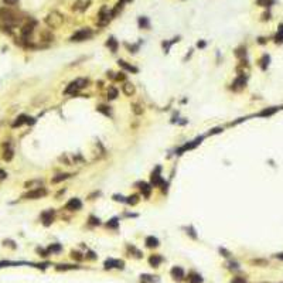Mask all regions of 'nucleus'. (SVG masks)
Wrapping results in <instances>:
<instances>
[{
	"instance_id": "obj_36",
	"label": "nucleus",
	"mask_w": 283,
	"mask_h": 283,
	"mask_svg": "<svg viewBox=\"0 0 283 283\" xmlns=\"http://www.w3.org/2000/svg\"><path fill=\"white\" fill-rule=\"evenodd\" d=\"M89 219H91V224H93V225H96V224H98V225H99V219H98V218H95V217H91Z\"/></svg>"
},
{
	"instance_id": "obj_1",
	"label": "nucleus",
	"mask_w": 283,
	"mask_h": 283,
	"mask_svg": "<svg viewBox=\"0 0 283 283\" xmlns=\"http://www.w3.org/2000/svg\"><path fill=\"white\" fill-rule=\"evenodd\" d=\"M46 21H47V24H48L50 27L55 28V27H60L61 24H62L64 19H62V16H61V14H58V13H55V11H54V13H50L48 16H47Z\"/></svg>"
},
{
	"instance_id": "obj_12",
	"label": "nucleus",
	"mask_w": 283,
	"mask_h": 283,
	"mask_svg": "<svg viewBox=\"0 0 283 283\" xmlns=\"http://www.w3.org/2000/svg\"><path fill=\"white\" fill-rule=\"evenodd\" d=\"M146 245L149 248H156V246H159V239L154 237H147L146 238Z\"/></svg>"
},
{
	"instance_id": "obj_39",
	"label": "nucleus",
	"mask_w": 283,
	"mask_h": 283,
	"mask_svg": "<svg viewBox=\"0 0 283 283\" xmlns=\"http://www.w3.org/2000/svg\"><path fill=\"white\" fill-rule=\"evenodd\" d=\"M276 258H278V259H282V260H283V253H278V255H276Z\"/></svg>"
},
{
	"instance_id": "obj_2",
	"label": "nucleus",
	"mask_w": 283,
	"mask_h": 283,
	"mask_svg": "<svg viewBox=\"0 0 283 283\" xmlns=\"http://www.w3.org/2000/svg\"><path fill=\"white\" fill-rule=\"evenodd\" d=\"M86 84H88V81H86V79H84V78L75 79L74 82H71V84L68 85V88L65 89V93H74V92H77L78 89L84 88Z\"/></svg>"
},
{
	"instance_id": "obj_21",
	"label": "nucleus",
	"mask_w": 283,
	"mask_h": 283,
	"mask_svg": "<svg viewBox=\"0 0 283 283\" xmlns=\"http://www.w3.org/2000/svg\"><path fill=\"white\" fill-rule=\"evenodd\" d=\"M78 266H72V265H58L57 269L58 270H68V269H77Z\"/></svg>"
},
{
	"instance_id": "obj_33",
	"label": "nucleus",
	"mask_w": 283,
	"mask_h": 283,
	"mask_svg": "<svg viewBox=\"0 0 283 283\" xmlns=\"http://www.w3.org/2000/svg\"><path fill=\"white\" fill-rule=\"evenodd\" d=\"M71 255H72V258H74V259H78V260L82 259V256H81V253H79V252H72Z\"/></svg>"
},
{
	"instance_id": "obj_16",
	"label": "nucleus",
	"mask_w": 283,
	"mask_h": 283,
	"mask_svg": "<svg viewBox=\"0 0 283 283\" xmlns=\"http://www.w3.org/2000/svg\"><path fill=\"white\" fill-rule=\"evenodd\" d=\"M106 46L112 50V52H116V50H118V42L115 41V38H109V41L106 42Z\"/></svg>"
},
{
	"instance_id": "obj_6",
	"label": "nucleus",
	"mask_w": 283,
	"mask_h": 283,
	"mask_svg": "<svg viewBox=\"0 0 283 283\" xmlns=\"http://www.w3.org/2000/svg\"><path fill=\"white\" fill-rule=\"evenodd\" d=\"M123 260H118V259H108L105 262V268L106 269H112V268H119V269H123Z\"/></svg>"
},
{
	"instance_id": "obj_15",
	"label": "nucleus",
	"mask_w": 283,
	"mask_h": 283,
	"mask_svg": "<svg viewBox=\"0 0 283 283\" xmlns=\"http://www.w3.org/2000/svg\"><path fill=\"white\" fill-rule=\"evenodd\" d=\"M68 177H71V174H68V173H65V174H58V176H55V177H52V183H60V181H62V180H67Z\"/></svg>"
},
{
	"instance_id": "obj_19",
	"label": "nucleus",
	"mask_w": 283,
	"mask_h": 283,
	"mask_svg": "<svg viewBox=\"0 0 283 283\" xmlns=\"http://www.w3.org/2000/svg\"><path fill=\"white\" fill-rule=\"evenodd\" d=\"M203 282V279H201V276L197 273H193L190 278V283H201Z\"/></svg>"
},
{
	"instance_id": "obj_8",
	"label": "nucleus",
	"mask_w": 283,
	"mask_h": 283,
	"mask_svg": "<svg viewBox=\"0 0 283 283\" xmlns=\"http://www.w3.org/2000/svg\"><path fill=\"white\" fill-rule=\"evenodd\" d=\"M122 91H123V93H125V95L132 96V95L135 93V85L130 84V82H125V84L122 85Z\"/></svg>"
},
{
	"instance_id": "obj_30",
	"label": "nucleus",
	"mask_w": 283,
	"mask_h": 283,
	"mask_svg": "<svg viewBox=\"0 0 283 283\" xmlns=\"http://www.w3.org/2000/svg\"><path fill=\"white\" fill-rule=\"evenodd\" d=\"M119 222H118V218H112L109 222H108V227L109 228H118Z\"/></svg>"
},
{
	"instance_id": "obj_13",
	"label": "nucleus",
	"mask_w": 283,
	"mask_h": 283,
	"mask_svg": "<svg viewBox=\"0 0 283 283\" xmlns=\"http://www.w3.org/2000/svg\"><path fill=\"white\" fill-rule=\"evenodd\" d=\"M119 65H121L122 68H125L126 71H130V72H137V68H136V67H133V65H129V64H126L125 61H122V60H119Z\"/></svg>"
},
{
	"instance_id": "obj_32",
	"label": "nucleus",
	"mask_w": 283,
	"mask_h": 283,
	"mask_svg": "<svg viewBox=\"0 0 283 283\" xmlns=\"http://www.w3.org/2000/svg\"><path fill=\"white\" fill-rule=\"evenodd\" d=\"M133 112H135L136 115H140V113H143V109H140V106L139 105H133Z\"/></svg>"
},
{
	"instance_id": "obj_9",
	"label": "nucleus",
	"mask_w": 283,
	"mask_h": 283,
	"mask_svg": "<svg viewBox=\"0 0 283 283\" xmlns=\"http://www.w3.org/2000/svg\"><path fill=\"white\" fill-rule=\"evenodd\" d=\"M41 218H42V221H44V225H50V224H51V221L54 219V211H52V209H50V211L42 212Z\"/></svg>"
},
{
	"instance_id": "obj_26",
	"label": "nucleus",
	"mask_w": 283,
	"mask_h": 283,
	"mask_svg": "<svg viewBox=\"0 0 283 283\" xmlns=\"http://www.w3.org/2000/svg\"><path fill=\"white\" fill-rule=\"evenodd\" d=\"M129 204H132V205H135V204H137L139 203V198H137V195H130V197H127V200H126Z\"/></svg>"
},
{
	"instance_id": "obj_3",
	"label": "nucleus",
	"mask_w": 283,
	"mask_h": 283,
	"mask_svg": "<svg viewBox=\"0 0 283 283\" xmlns=\"http://www.w3.org/2000/svg\"><path fill=\"white\" fill-rule=\"evenodd\" d=\"M89 37H92V31L89 28H82V30H78L71 37V41H84V40H86Z\"/></svg>"
},
{
	"instance_id": "obj_20",
	"label": "nucleus",
	"mask_w": 283,
	"mask_h": 283,
	"mask_svg": "<svg viewBox=\"0 0 283 283\" xmlns=\"http://www.w3.org/2000/svg\"><path fill=\"white\" fill-rule=\"evenodd\" d=\"M60 251H61V245H58V244H52V245L48 248V252H50V253H51V252L52 253H57V252H60Z\"/></svg>"
},
{
	"instance_id": "obj_10",
	"label": "nucleus",
	"mask_w": 283,
	"mask_h": 283,
	"mask_svg": "<svg viewBox=\"0 0 283 283\" xmlns=\"http://www.w3.org/2000/svg\"><path fill=\"white\" fill-rule=\"evenodd\" d=\"M162 262H163V258L160 255H152L150 258H149V263L152 265L153 268H157Z\"/></svg>"
},
{
	"instance_id": "obj_24",
	"label": "nucleus",
	"mask_w": 283,
	"mask_h": 283,
	"mask_svg": "<svg viewBox=\"0 0 283 283\" xmlns=\"http://www.w3.org/2000/svg\"><path fill=\"white\" fill-rule=\"evenodd\" d=\"M154 282L153 276H150V275H142V283H152Z\"/></svg>"
},
{
	"instance_id": "obj_14",
	"label": "nucleus",
	"mask_w": 283,
	"mask_h": 283,
	"mask_svg": "<svg viewBox=\"0 0 283 283\" xmlns=\"http://www.w3.org/2000/svg\"><path fill=\"white\" fill-rule=\"evenodd\" d=\"M137 186H140L139 188L142 190V193H143L146 197H149V195H150V187H149V184H146V183H139Z\"/></svg>"
},
{
	"instance_id": "obj_27",
	"label": "nucleus",
	"mask_w": 283,
	"mask_h": 283,
	"mask_svg": "<svg viewBox=\"0 0 283 283\" xmlns=\"http://www.w3.org/2000/svg\"><path fill=\"white\" fill-rule=\"evenodd\" d=\"M272 3H273V0H258V5L263 6V7H269V6H272Z\"/></svg>"
},
{
	"instance_id": "obj_34",
	"label": "nucleus",
	"mask_w": 283,
	"mask_h": 283,
	"mask_svg": "<svg viewBox=\"0 0 283 283\" xmlns=\"http://www.w3.org/2000/svg\"><path fill=\"white\" fill-rule=\"evenodd\" d=\"M246 54V51H244V48H239V50H237V55L238 57H244Z\"/></svg>"
},
{
	"instance_id": "obj_25",
	"label": "nucleus",
	"mask_w": 283,
	"mask_h": 283,
	"mask_svg": "<svg viewBox=\"0 0 283 283\" xmlns=\"http://www.w3.org/2000/svg\"><path fill=\"white\" fill-rule=\"evenodd\" d=\"M11 157H13V150H11V149H7L5 152V154H3V159L9 162V160H11Z\"/></svg>"
},
{
	"instance_id": "obj_37",
	"label": "nucleus",
	"mask_w": 283,
	"mask_h": 283,
	"mask_svg": "<svg viewBox=\"0 0 283 283\" xmlns=\"http://www.w3.org/2000/svg\"><path fill=\"white\" fill-rule=\"evenodd\" d=\"M5 3H7V5H16L17 0H5Z\"/></svg>"
},
{
	"instance_id": "obj_28",
	"label": "nucleus",
	"mask_w": 283,
	"mask_h": 283,
	"mask_svg": "<svg viewBox=\"0 0 283 283\" xmlns=\"http://www.w3.org/2000/svg\"><path fill=\"white\" fill-rule=\"evenodd\" d=\"M260 62H262V68L266 70V67H268V64H269V55H263V58L260 60Z\"/></svg>"
},
{
	"instance_id": "obj_22",
	"label": "nucleus",
	"mask_w": 283,
	"mask_h": 283,
	"mask_svg": "<svg viewBox=\"0 0 283 283\" xmlns=\"http://www.w3.org/2000/svg\"><path fill=\"white\" fill-rule=\"evenodd\" d=\"M116 96H118V91H116L115 88H109V91H108V98H109V99H116Z\"/></svg>"
},
{
	"instance_id": "obj_31",
	"label": "nucleus",
	"mask_w": 283,
	"mask_h": 283,
	"mask_svg": "<svg viewBox=\"0 0 283 283\" xmlns=\"http://www.w3.org/2000/svg\"><path fill=\"white\" fill-rule=\"evenodd\" d=\"M276 112V108L275 109H266V111L260 112V116H268V115H272V113H275Z\"/></svg>"
},
{
	"instance_id": "obj_17",
	"label": "nucleus",
	"mask_w": 283,
	"mask_h": 283,
	"mask_svg": "<svg viewBox=\"0 0 283 283\" xmlns=\"http://www.w3.org/2000/svg\"><path fill=\"white\" fill-rule=\"evenodd\" d=\"M23 36L24 37H28L30 34L33 33V24H27V26H24V28H23Z\"/></svg>"
},
{
	"instance_id": "obj_35",
	"label": "nucleus",
	"mask_w": 283,
	"mask_h": 283,
	"mask_svg": "<svg viewBox=\"0 0 283 283\" xmlns=\"http://www.w3.org/2000/svg\"><path fill=\"white\" fill-rule=\"evenodd\" d=\"M231 283H246V282H245V280H244V279H242V278H235V279H234V280H232Z\"/></svg>"
},
{
	"instance_id": "obj_18",
	"label": "nucleus",
	"mask_w": 283,
	"mask_h": 283,
	"mask_svg": "<svg viewBox=\"0 0 283 283\" xmlns=\"http://www.w3.org/2000/svg\"><path fill=\"white\" fill-rule=\"evenodd\" d=\"M26 119H27V116L21 115V116H20V118H17V121H16V122H14V123H13V126H14V127H17V126L23 125L24 122H27V121H26Z\"/></svg>"
},
{
	"instance_id": "obj_38",
	"label": "nucleus",
	"mask_w": 283,
	"mask_h": 283,
	"mask_svg": "<svg viewBox=\"0 0 283 283\" xmlns=\"http://www.w3.org/2000/svg\"><path fill=\"white\" fill-rule=\"evenodd\" d=\"M5 177H6V173L3 171V170H0V180H3Z\"/></svg>"
},
{
	"instance_id": "obj_29",
	"label": "nucleus",
	"mask_w": 283,
	"mask_h": 283,
	"mask_svg": "<svg viewBox=\"0 0 283 283\" xmlns=\"http://www.w3.org/2000/svg\"><path fill=\"white\" fill-rule=\"evenodd\" d=\"M139 26L140 27H149V20L146 17H140L139 19Z\"/></svg>"
},
{
	"instance_id": "obj_11",
	"label": "nucleus",
	"mask_w": 283,
	"mask_h": 283,
	"mask_svg": "<svg viewBox=\"0 0 283 283\" xmlns=\"http://www.w3.org/2000/svg\"><path fill=\"white\" fill-rule=\"evenodd\" d=\"M152 181H153L154 186H159V184L162 183V178H160V167H157L156 171H153V174H152Z\"/></svg>"
},
{
	"instance_id": "obj_7",
	"label": "nucleus",
	"mask_w": 283,
	"mask_h": 283,
	"mask_svg": "<svg viewBox=\"0 0 283 283\" xmlns=\"http://www.w3.org/2000/svg\"><path fill=\"white\" fill-rule=\"evenodd\" d=\"M171 276L176 280H181V279L184 278V270H183V268H180V266H174L171 269Z\"/></svg>"
},
{
	"instance_id": "obj_5",
	"label": "nucleus",
	"mask_w": 283,
	"mask_h": 283,
	"mask_svg": "<svg viewBox=\"0 0 283 283\" xmlns=\"http://www.w3.org/2000/svg\"><path fill=\"white\" fill-rule=\"evenodd\" d=\"M67 209H70V211H78V209L82 208V203H81V200L79 198H71L68 203H67Z\"/></svg>"
},
{
	"instance_id": "obj_4",
	"label": "nucleus",
	"mask_w": 283,
	"mask_h": 283,
	"mask_svg": "<svg viewBox=\"0 0 283 283\" xmlns=\"http://www.w3.org/2000/svg\"><path fill=\"white\" fill-rule=\"evenodd\" d=\"M46 194H47V190H46V188H42V187H38V188H36V190H31V191H28L27 194H24L23 198H27V200H37V198H41V197H44Z\"/></svg>"
},
{
	"instance_id": "obj_23",
	"label": "nucleus",
	"mask_w": 283,
	"mask_h": 283,
	"mask_svg": "<svg viewBox=\"0 0 283 283\" xmlns=\"http://www.w3.org/2000/svg\"><path fill=\"white\" fill-rule=\"evenodd\" d=\"M276 41H283V24L279 26L278 34H276Z\"/></svg>"
}]
</instances>
